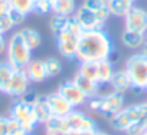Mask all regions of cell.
<instances>
[{"mask_svg":"<svg viewBox=\"0 0 147 135\" xmlns=\"http://www.w3.org/2000/svg\"><path fill=\"white\" fill-rule=\"evenodd\" d=\"M114 53H115L114 42L111 36L105 32V29L87 30V32H82L78 40V49H77L75 59L80 63L100 62V60L111 59Z\"/></svg>","mask_w":147,"mask_h":135,"instance_id":"6da1fadb","label":"cell"},{"mask_svg":"<svg viewBox=\"0 0 147 135\" xmlns=\"http://www.w3.org/2000/svg\"><path fill=\"white\" fill-rule=\"evenodd\" d=\"M147 119V104H136L130 106H124L117 115L110 119V124L114 131L125 132L134 122Z\"/></svg>","mask_w":147,"mask_h":135,"instance_id":"7a4b0ae2","label":"cell"},{"mask_svg":"<svg viewBox=\"0 0 147 135\" xmlns=\"http://www.w3.org/2000/svg\"><path fill=\"white\" fill-rule=\"evenodd\" d=\"M32 50L25 45L19 32H15L7 39L6 60L16 69H25L26 65L32 60Z\"/></svg>","mask_w":147,"mask_h":135,"instance_id":"3957f363","label":"cell"},{"mask_svg":"<svg viewBox=\"0 0 147 135\" xmlns=\"http://www.w3.org/2000/svg\"><path fill=\"white\" fill-rule=\"evenodd\" d=\"M124 69L131 81V86L134 89L144 91L147 84V55L143 52L131 55L125 60Z\"/></svg>","mask_w":147,"mask_h":135,"instance_id":"277c9868","label":"cell"},{"mask_svg":"<svg viewBox=\"0 0 147 135\" xmlns=\"http://www.w3.org/2000/svg\"><path fill=\"white\" fill-rule=\"evenodd\" d=\"M9 115L13 116L20 124V126L29 134H32L35 131L36 125H39L32 102L25 98H16L12 102V105L9 108Z\"/></svg>","mask_w":147,"mask_h":135,"instance_id":"5b68a950","label":"cell"},{"mask_svg":"<svg viewBox=\"0 0 147 135\" xmlns=\"http://www.w3.org/2000/svg\"><path fill=\"white\" fill-rule=\"evenodd\" d=\"M80 35L71 32L69 29H63L61 33H58L55 36V42H56V47L58 52L62 57L68 59V60H74L77 57V49H78V40H80Z\"/></svg>","mask_w":147,"mask_h":135,"instance_id":"8992f818","label":"cell"},{"mask_svg":"<svg viewBox=\"0 0 147 135\" xmlns=\"http://www.w3.org/2000/svg\"><path fill=\"white\" fill-rule=\"evenodd\" d=\"M66 131H85V132H97L100 128L97 122L80 109H74L69 115L65 116Z\"/></svg>","mask_w":147,"mask_h":135,"instance_id":"52a82bcc","label":"cell"},{"mask_svg":"<svg viewBox=\"0 0 147 135\" xmlns=\"http://www.w3.org/2000/svg\"><path fill=\"white\" fill-rule=\"evenodd\" d=\"M124 102H125L124 94L111 89V92L101 95V104H100L98 114L104 115V118L107 119H111L114 115H117L124 108Z\"/></svg>","mask_w":147,"mask_h":135,"instance_id":"ba28073f","label":"cell"},{"mask_svg":"<svg viewBox=\"0 0 147 135\" xmlns=\"http://www.w3.org/2000/svg\"><path fill=\"white\" fill-rule=\"evenodd\" d=\"M30 84L32 82L29 81L25 69H16L15 68V71H13L3 94H6L12 98H22L28 94Z\"/></svg>","mask_w":147,"mask_h":135,"instance_id":"9c48e42d","label":"cell"},{"mask_svg":"<svg viewBox=\"0 0 147 135\" xmlns=\"http://www.w3.org/2000/svg\"><path fill=\"white\" fill-rule=\"evenodd\" d=\"M123 19H124V29L138 32L143 35L147 33V9L134 5Z\"/></svg>","mask_w":147,"mask_h":135,"instance_id":"30bf717a","label":"cell"},{"mask_svg":"<svg viewBox=\"0 0 147 135\" xmlns=\"http://www.w3.org/2000/svg\"><path fill=\"white\" fill-rule=\"evenodd\" d=\"M58 92L74 106V109H78L80 106H84L87 104V95L75 85L72 79L71 81H65L59 85Z\"/></svg>","mask_w":147,"mask_h":135,"instance_id":"8fae6325","label":"cell"},{"mask_svg":"<svg viewBox=\"0 0 147 135\" xmlns=\"http://www.w3.org/2000/svg\"><path fill=\"white\" fill-rule=\"evenodd\" d=\"M78 20V23L81 25L82 30L87 32V30H101V29H105V20H102L101 17H98L94 12L85 9L84 6H80L74 15Z\"/></svg>","mask_w":147,"mask_h":135,"instance_id":"7c38bea8","label":"cell"},{"mask_svg":"<svg viewBox=\"0 0 147 135\" xmlns=\"http://www.w3.org/2000/svg\"><path fill=\"white\" fill-rule=\"evenodd\" d=\"M46 98H48V104H49L52 116H61V118H63V116L69 115L74 111V106L58 91L56 92H52V94H48Z\"/></svg>","mask_w":147,"mask_h":135,"instance_id":"4fadbf2b","label":"cell"},{"mask_svg":"<svg viewBox=\"0 0 147 135\" xmlns=\"http://www.w3.org/2000/svg\"><path fill=\"white\" fill-rule=\"evenodd\" d=\"M25 72L32 84H40L48 78V71L43 59H32L26 65Z\"/></svg>","mask_w":147,"mask_h":135,"instance_id":"5bb4252c","label":"cell"},{"mask_svg":"<svg viewBox=\"0 0 147 135\" xmlns=\"http://www.w3.org/2000/svg\"><path fill=\"white\" fill-rule=\"evenodd\" d=\"M32 105H33V111H35L36 118H38V122L45 125V122L52 116L46 95H35V99H33Z\"/></svg>","mask_w":147,"mask_h":135,"instance_id":"9a60e30c","label":"cell"},{"mask_svg":"<svg viewBox=\"0 0 147 135\" xmlns=\"http://www.w3.org/2000/svg\"><path fill=\"white\" fill-rule=\"evenodd\" d=\"M95 66H97V82H98V85L100 86L108 85L114 72H115L114 63L110 59H105V60L95 62Z\"/></svg>","mask_w":147,"mask_h":135,"instance_id":"2e32d148","label":"cell"},{"mask_svg":"<svg viewBox=\"0 0 147 135\" xmlns=\"http://www.w3.org/2000/svg\"><path fill=\"white\" fill-rule=\"evenodd\" d=\"M72 81L75 82V85L87 95V98H91V96L100 94V88H101V86H100L97 82H94V81L85 78V76L81 75L80 72H75V75H74Z\"/></svg>","mask_w":147,"mask_h":135,"instance_id":"e0dca14e","label":"cell"},{"mask_svg":"<svg viewBox=\"0 0 147 135\" xmlns=\"http://www.w3.org/2000/svg\"><path fill=\"white\" fill-rule=\"evenodd\" d=\"M107 9L110 12V16L114 17H124L128 10L134 6L136 0H105Z\"/></svg>","mask_w":147,"mask_h":135,"instance_id":"ac0fdd59","label":"cell"},{"mask_svg":"<svg viewBox=\"0 0 147 135\" xmlns=\"http://www.w3.org/2000/svg\"><path fill=\"white\" fill-rule=\"evenodd\" d=\"M144 37H146V35H143V33L124 29V30L121 32V37H120V39H121V43H123L127 49L136 50V49H141V47H143V45H144Z\"/></svg>","mask_w":147,"mask_h":135,"instance_id":"d6986e66","label":"cell"},{"mask_svg":"<svg viewBox=\"0 0 147 135\" xmlns=\"http://www.w3.org/2000/svg\"><path fill=\"white\" fill-rule=\"evenodd\" d=\"M108 85L111 86L113 91H117V92H121V94H124V92H127L128 89L133 88V86H131V81H130V78H128L125 69L115 71Z\"/></svg>","mask_w":147,"mask_h":135,"instance_id":"ffe728a7","label":"cell"},{"mask_svg":"<svg viewBox=\"0 0 147 135\" xmlns=\"http://www.w3.org/2000/svg\"><path fill=\"white\" fill-rule=\"evenodd\" d=\"M22 40L25 42V45L33 52L35 49H38L40 45H42V36L40 33L33 29V27H22L20 30H18Z\"/></svg>","mask_w":147,"mask_h":135,"instance_id":"44dd1931","label":"cell"},{"mask_svg":"<svg viewBox=\"0 0 147 135\" xmlns=\"http://www.w3.org/2000/svg\"><path fill=\"white\" fill-rule=\"evenodd\" d=\"M75 0H55L52 3V15H61L66 17H72L77 12Z\"/></svg>","mask_w":147,"mask_h":135,"instance_id":"7402d4cb","label":"cell"},{"mask_svg":"<svg viewBox=\"0 0 147 135\" xmlns=\"http://www.w3.org/2000/svg\"><path fill=\"white\" fill-rule=\"evenodd\" d=\"M81 6H84L85 9L94 12L98 17H101L105 22L110 17V12L107 9V2L105 0H84Z\"/></svg>","mask_w":147,"mask_h":135,"instance_id":"603a6c76","label":"cell"},{"mask_svg":"<svg viewBox=\"0 0 147 135\" xmlns=\"http://www.w3.org/2000/svg\"><path fill=\"white\" fill-rule=\"evenodd\" d=\"M69 17L66 16H61V15H52L49 22H48V27L51 30V33L53 36H56L58 33H61L65 27H66V23H68Z\"/></svg>","mask_w":147,"mask_h":135,"instance_id":"cb8c5ba5","label":"cell"},{"mask_svg":"<svg viewBox=\"0 0 147 135\" xmlns=\"http://www.w3.org/2000/svg\"><path fill=\"white\" fill-rule=\"evenodd\" d=\"M10 6L25 16L35 13V0H10Z\"/></svg>","mask_w":147,"mask_h":135,"instance_id":"d4e9b609","label":"cell"},{"mask_svg":"<svg viewBox=\"0 0 147 135\" xmlns=\"http://www.w3.org/2000/svg\"><path fill=\"white\" fill-rule=\"evenodd\" d=\"M13 71H15V68L7 60L0 62V92H2V94L5 92V88H6V85H7V82H9L12 74H13Z\"/></svg>","mask_w":147,"mask_h":135,"instance_id":"484cf974","label":"cell"},{"mask_svg":"<svg viewBox=\"0 0 147 135\" xmlns=\"http://www.w3.org/2000/svg\"><path fill=\"white\" fill-rule=\"evenodd\" d=\"M45 65H46V71H48V78H55L58 75H61L62 72V62L56 57H48L45 59Z\"/></svg>","mask_w":147,"mask_h":135,"instance_id":"4316f807","label":"cell"},{"mask_svg":"<svg viewBox=\"0 0 147 135\" xmlns=\"http://www.w3.org/2000/svg\"><path fill=\"white\" fill-rule=\"evenodd\" d=\"M35 13L36 15L52 13V3L48 0H35Z\"/></svg>","mask_w":147,"mask_h":135,"instance_id":"83f0119b","label":"cell"},{"mask_svg":"<svg viewBox=\"0 0 147 135\" xmlns=\"http://www.w3.org/2000/svg\"><path fill=\"white\" fill-rule=\"evenodd\" d=\"M15 27H16V26L13 25V22H12V19L9 17V15H5V16L0 17V30H2L3 35L12 32Z\"/></svg>","mask_w":147,"mask_h":135,"instance_id":"f1b7e54d","label":"cell"},{"mask_svg":"<svg viewBox=\"0 0 147 135\" xmlns=\"http://www.w3.org/2000/svg\"><path fill=\"white\" fill-rule=\"evenodd\" d=\"M7 15H9V17L12 19V22H13L15 26H20V25L25 22V19H26L25 15H22L20 12H18V10H15V9H10Z\"/></svg>","mask_w":147,"mask_h":135,"instance_id":"f546056e","label":"cell"},{"mask_svg":"<svg viewBox=\"0 0 147 135\" xmlns=\"http://www.w3.org/2000/svg\"><path fill=\"white\" fill-rule=\"evenodd\" d=\"M12 9L10 6V0H0V17L9 13V10Z\"/></svg>","mask_w":147,"mask_h":135,"instance_id":"4dcf8cb0","label":"cell"},{"mask_svg":"<svg viewBox=\"0 0 147 135\" xmlns=\"http://www.w3.org/2000/svg\"><path fill=\"white\" fill-rule=\"evenodd\" d=\"M0 135H7V116L0 115Z\"/></svg>","mask_w":147,"mask_h":135,"instance_id":"1f68e13d","label":"cell"},{"mask_svg":"<svg viewBox=\"0 0 147 135\" xmlns=\"http://www.w3.org/2000/svg\"><path fill=\"white\" fill-rule=\"evenodd\" d=\"M6 50H7V39L5 35H0V56L6 55Z\"/></svg>","mask_w":147,"mask_h":135,"instance_id":"d6a6232c","label":"cell"},{"mask_svg":"<svg viewBox=\"0 0 147 135\" xmlns=\"http://www.w3.org/2000/svg\"><path fill=\"white\" fill-rule=\"evenodd\" d=\"M45 135H65V132L55 128H45Z\"/></svg>","mask_w":147,"mask_h":135,"instance_id":"836d02e7","label":"cell"},{"mask_svg":"<svg viewBox=\"0 0 147 135\" xmlns=\"http://www.w3.org/2000/svg\"><path fill=\"white\" fill-rule=\"evenodd\" d=\"M65 135H95V132H85V131H66Z\"/></svg>","mask_w":147,"mask_h":135,"instance_id":"e575fe53","label":"cell"},{"mask_svg":"<svg viewBox=\"0 0 147 135\" xmlns=\"http://www.w3.org/2000/svg\"><path fill=\"white\" fill-rule=\"evenodd\" d=\"M10 135H30L29 132H26L23 128H20V129H18V131H15L13 134H10Z\"/></svg>","mask_w":147,"mask_h":135,"instance_id":"d590c367","label":"cell"},{"mask_svg":"<svg viewBox=\"0 0 147 135\" xmlns=\"http://www.w3.org/2000/svg\"><path fill=\"white\" fill-rule=\"evenodd\" d=\"M95 135H110L108 132H105V131H101V129H98L97 132H95Z\"/></svg>","mask_w":147,"mask_h":135,"instance_id":"8d00e7d4","label":"cell"},{"mask_svg":"<svg viewBox=\"0 0 147 135\" xmlns=\"http://www.w3.org/2000/svg\"><path fill=\"white\" fill-rule=\"evenodd\" d=\"M144 47H147V33H146V37H144V45H143Z\"/></svg>","mask_w":147,"mask_h":135,"instance_id":"74e56055","label":"cell"},{"mask_svg":"<svg viewBox=\"0 0 147 135\" xmlns=\"http://www.w3.org/2000/svg\"><path fill=\"white\" fill-rule=\"evenodd\" d=\"M143 135H147V128H146V131L143 132Z\"/></svg>","mask_w":147,"mask_h":135,"instance_id":"f35d334b","label":"cell"},{"mask_svg":"<svg viewBox=\"0 0 147 135\" xmlns=\"http://www.w3.org/2000/svg\"><path fill=\"white\" fill-rule=\"evenodd\" d=\"M48 2H51V3H53V2H55V0H48Z\"/></svg>","mask_w":147,"mask_h":135,"instance_id":"ab89813d","label":"cell"},{"mask_svg":"<svg viewBox=\"0 0 147 135\" xmlns=\"http://www.w3.org/2000/svg\"><path fill=\"white\" fill-rule=\"evenodd\" d=\"M144 91H147V84H146V89H144Z\"/></svg>","mask_w":147,"mask_h":135,"instance_id":"60d3db41","label":"cell"},{"mask_svg":"<svg viewBox=\"0 0 147 135\" xmlns=\"http://www.w3.org/2000/svg\"><path fill=\"white\" fill-rule=\"evenodd\" d=\"M0 35H3V33H2V30H0Z\"/></svg>","mask_w":147,"mask_h":135,"instance_id":"b9f144b4","label":"cell"},{"mask_svg":"<svg viewBox=\"0 0 147 135\" xmlns=\"http://www.w3.org/2000/svg\"><path fill=\"white\" fill-rule=\"evenodd\" d=\"M146 104H147V102H146Z\"/></svg>","mask_w":147,"mask_h":135,"instance_id":"7bdbcfd3","label":"cell"}]
</instances>
